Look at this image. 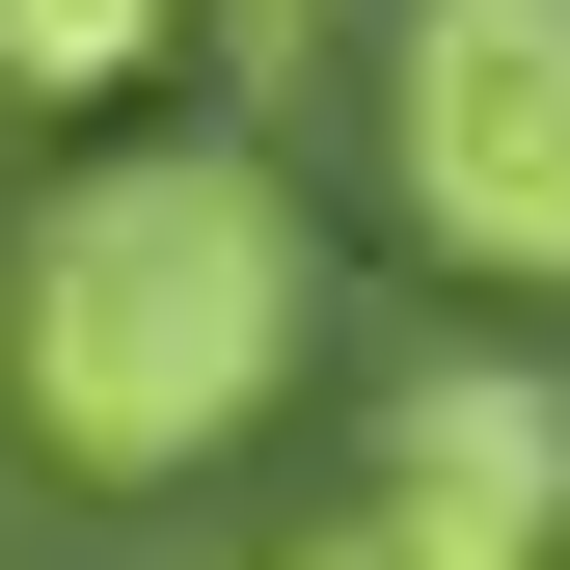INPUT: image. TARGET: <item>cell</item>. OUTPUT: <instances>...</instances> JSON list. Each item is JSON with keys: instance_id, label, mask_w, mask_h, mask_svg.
Returning a JSON list of instances; mask_svg holds the SVG:
<instances>
[{"instance_id": "1", "label": "cell", "mask_w": 570, "mask_h": 570, "mask_svg": "<svg viewBox=\"0 0 570 570\" xmlns=\"http://www.w3.org/2000/svg\"><path fill=\"white\" fill-rule=\"evenodd\" d=\"M326 353V218L245 136H82L0 218V435L55 489H218Z\"/></svg>"}, {"instance_id": "2", "label": "cell", "mask_w": 570, "mask_h": 570, "mask_svg": "<svg viewBox=\"0 0 570 570\" xmlns=\"http://www.w3.org/2000/svg\"><path fill=\"white\" fill-rule=\"evenodd\" d=\"M381 218L462 299H570V0H381Z\"/></svg>"}, {"instance_id": "3", "label": "cell", "mask_w": 570, "mask_h": 570, "mask_svg": "<svg viewBox=\"0 0 570 570\" xmlns=\"http://www.w3.org/2000/svg\"><path fill=\"white\" fill-rule=\"evenodd\" d=\"M299 570H570V381L435 353L353 407V489L299 517Z\"/></svg>"}, {"instance_id": "4", "label": "cell", "mask_w": 570, "mask_h": 570, "mask_svg": "<svg viewBox=\"0 0 570 570\" xmlns=\"http://www.w3.org/2000/svg\"><path fill=\"white\" fill-rule=\"evenodd\" d=\"M164 55H190V0H0V109H55V136H109Z\"/></svg>"}]
</instances>
